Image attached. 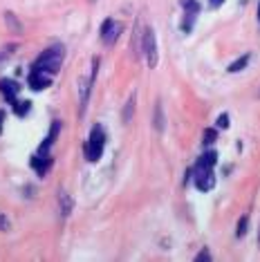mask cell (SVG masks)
I'll use <instances>...</instances> for the list:
<instances>
[{
  "label": "cell",
  "instance_id": "obj_11",
  "mask_svg": "<svg viewBox=\"0 0 260 262\" xmlns=\"http://www.w3.org/2000/svg\"><path fill=\"white\" fill-rule=\"evenodd\" d=\"M249 63V56H242V58H238V61H233L231 65H229V72H240L245 65Z\"/></svg>",
  "mask_w": 260,
  "mask_h": 262
},
{
  "label": "cell",
  "instance_id": "obj_7",
  "mask_svg": "<svg viewBox=\"0 0 260 262\" xmlns=\"http://www.w3.org/2000/svg\"><path fill=\"white\" fill-rule=\"evenodd\" d=\"M0 92L5 94V99H7L9 103H16V94L20 92V85H18L16 81L3 79V81H0Z\"/></svg>",
  "mask_w": 260,
  "mask_h": 262
},
{
  "label": "cell",
  "instance_id": "obj_13",
  "mask_svg": "<svg viewBox=\"0 0 260 262\" xmlns=\"http://www.w3.org/2000/svg\"><path fill=\"white\" fill-rule=\"evenodd\" d=\"M247 224H249V217L242 215V217H240V222H238V229H235V235H238V237L245 235V233H247Z\"/></svg>",
  "mask_w": 260,
  "mask_h": 262
},
{
  "label": "cell",
  "instance_id": "obj_4",
  "mask_svg": "<svg viewBox=\"0 0 260 262\" xmlns=\"http://www.w3.org/2000/svg\"><path fill=\"white\" fill-rule=\"evenodd\" d=\"M141 50H144V58L148 63V68L157 65V43H155V32L150 27L144 29V36H141Z\"/></svg>",
  "mask_w": 260,
  "mask_h": 262
},
{
  "label": "cell",
  "instance_id": "obj_10",
  "mask_svg": "<svg viewBox=\"0 0 260 262\" xmlns=\"http://www.w3.org/2000/svg\"><path fill=\"white\" fill-rule=\"evenodd\" d=\"M155 128H157V133H164V115H162V105L159 103L155 108Z\"/></svg>",
  "mask_w": 260,
  "mask_h": 262
},
{
  "label": "cell",
  "instance_id": "obj_22",
  "mask_svg": "<svg viewBox=\"0 0 260 262\" xmlns=\"http://www.w3.org/2000/svg\"><path fill=\"white\" fill-rule=\"evenodd\" d=\"M0 123H3V112H0Z\"/></svg>",
  "mask_w": 260,
  "mask_h": 262
},
{
  "label": "cell",
  "instance_id": "obj_20",
  "mask_svg": "<svg viewBox=\"0 0 260 262\" xmlns=\"http://www.w3.org/2000/svg\"><path fill=\"white\" fill-rule=\"evenodd\" d=\"M0 226H3V231H7V226H9V222H7V220H5L3 215H0Z\"/></svg>",
  "mask_w": 260,
  "mask_h": 262
},
{
  "label": "cell",
  "instance_id": "obj_3",
  "mask_svg": "<svg viewBox=\"0 0 260 262\" xmlns=\"http://www.w3.org/2000/svg\"><path fill=\"white\" fill-rule=\"evenodd\" d=\"M103 146H105V133L101 126H94L90 130V139L85 144V157L88 162H99L103 155Z\"/></svg>",
  "mask_w": 260,
  "mask_h": 262
},
{
  "label": "cell",
  "instance_id": "obj_18",
  "mask_svg": "<svg viewBox=\"0 0 260 262\" xmlns=\"http://www.w3.org/2000/svg\"><path fill=\"white\" fill-rule=\"evenodd\" d=\"M27 110H29V103H27V101H23V105H16V112H18V115H25Z\"/></svg>",
  "mask_w": 260,
  "mask_h": 262
},
{
  "label": "cell",
  "instance_id": "obj_21",
  "mask_svg": "<svg viewBox=\"0 0 260 262\" xmlns=\"http://www.w3.org/2000/svg\"><path fill=\"white\" fill-rule=\"evenodd\" d=\"M258 20H260V5H258Z\"/></svg>",
  "mask_w": 260,
  "mask_h": 262
},
{
  "label": "cell",
  "instance_id": "obj_14",
  "mask_svg": "<svg viewBox=\"0 0 260 262\" xmlns=\"http://www.w3.org/2000/svg\"><path fill=\"white\" fill-rule=\"evenodd\" d=\"M5 18H7V23H9V25L16 29V32H20V25H18V20L14 18V14H11V11H7V14H5Z\"/></svg>",
  "mask_w": 260,
  "mask_h": 262
},
{
  "label": "cell",
  "instance_id": "obj_9",
  "mask_svg": "<svg viewBox=\"0 0 260 262\" xmlns=\"http://www.w3.org/2000/svg\"><path fill=\"white\" fill-rule=\"evenodd\" d=\"M133 110H135V94L128 99L126 108H123V123H130V117H133Z\"/></svg>",
  "mask_w": 260,
  "mask_h": 262
},
{
  "label": "cell",
  "instance_id": "obj_1",
  "mask_svg": "<svg viewBox=\"0 0 260 262\" xmlns=\"http://www.w3.org/2000/svg\"><path fill=\"white\" fill-rule=\"evenodd\" d=\"M218 162V155L213 150L204 152L202 157L198 159V166L193 170V180H195V186H198L202 193L211 190L215 186V175H213V166Z\"/></svg>",
  "mask_w": 260,
  "mask_h": 262
},
{
  "label": "cell",
  "instance_id": "obj_12",
  "mask_svg": "<svg viewBox=\"0 0 260 262\" xmlns=\"http://www.w3.org/2000/svg\"><path fill=\"white\" fill-rule=\"evenodd\" d=\"M58 198H61V208H63V215L68 217V215H70V208H72V202H70V198H68V195H65V193H61V195H58Z\"/></svg>",
  "mask_w": 260,
  "mask_h": 262
},
{
  "label": "cell",
  "instance_id": "obj_16",
  "mask_svg": "<svg viewBox=\"0 0 260 262\" xmlns=\"http://www.w3.org/2000/svg\"><path fill=\"white\" fill-rule=\"evenodd\" d=\"M195 260H198V262H206V260H211V253L204 249V251H200L198 255H195Z\"/></svg>",
  "mask_w": 260,
  "mask_h": 262
},
{
  "label": "cell",
  "instance_id": "obj_19",
  "mask_svg": "<svg viewBox=\"0 0 260 262\" xmlns=\"http://www.w3.org/2000/svg\"><path fill=\"white\" fill-rule=\"evenodd\" d=\"M224 3V0H209V5H211V9H218L220 5Z\"/></svg>",
  "mask_w": 260,
  "mask_h": 262
},
{
  "label": "cell",
  "instance_id": "obj_23",
  "mask_svg": "<svg viewBox=\"0 0 260 262\" xmlns=\"http://www.w3.org/2000/svg\"><path fill=\"white\" fill-rule=\"evenodd\" d=\"M258 244H260V235H258Z\"/></svg>",
  "mask_w": 260,
  "mask_h": 262
},
{
  "label": "cell",
  "instance_id": "obj_5",
  "mask_svg": "<svg viewBox=\"0 0 260 262\" xmlns=\"http://www.w3.org/2000/svg\"><path fill=\"white\" fill-rule=\"evenodd\" d=\"M119 29H121V25L117 20H112V18L103 20V25H101V43L103 45H112L117 38H119Z\"/></svg>",
  "mask_w": 260,
  "mask_h": 262
},
{
  "label": "cell",
  "instance_id": "obj_6",
  "mask_svg": "<svg viewBox=\"0 0 260 262\" xmlns=\"http://www.w3.org/2000/svg\"><path fill=\"white\" fill-rule=\"evenodd\" d=\"M50 83H52L50 74H43V72L32 70V74H29V88H32V90H45Z\"/></svg>",
  "mask_w": 260,
  "mask_h": 262
},
{
  "label": "cell",
  "instance_id": "obj_2",
  "mask_svg": "<svg viewBox=\"0 0 260 262\" xmlns=\"http://www.w3.org/2000/svg\"><path fill=\"white\" fill-rule=\"evenodd\" d=\"M61 63H63V47L61 45H52V47H47L43 54L36 58L34 70H36V72L54 76L58 72V68H61Z\"/></svg>",
  "mask_w": 260,
  "mask_h": 262
},
{
  "label": "cell",
  "instance_id": "obj_8",
  "mask_svg": "<svg viewBox=\"0 0 260 262\" xmlns=\"http://www.w3.org/2000/svg\"><path fill=\"white\" fill-rule=\"evenodd\" d=\"M32 166H34V170H36L38 175H45V172L50 170V166H52V157L50 155H36V157H32Z\"/></svg>",
  "mask_w": 260,
  "mask_h": 262
},
{
  "label": "cell",
  "instance_id": "obj_15",
  "mask_svg": "<svg viewBox=\"0 0 260 262\" xmlns=\"http://www.w3.org/2000/svg\"><path fill=\"white\" fill-rule=\"evenodd\" d=\"M215 141V130H206L204 133V144H213Z\"/></svg>",
  "mask_w": 260,
  "mask_h": 262
},
{
  "label": "cell",
  "instance_id": "obj_17",
  "mask_svg": "<svg viewBox=\"0 0 260 262\" xmlns=\"http://www.w3.org/2000/svg\"><path fill=\"white\" fill-rule=\"evenodd\" d=\"M218 126H220V128H229V117L227 115L218 117Z\"/></svg>",
  "mask_w": 260,
  "mask_h": 262
}]
</instances>
